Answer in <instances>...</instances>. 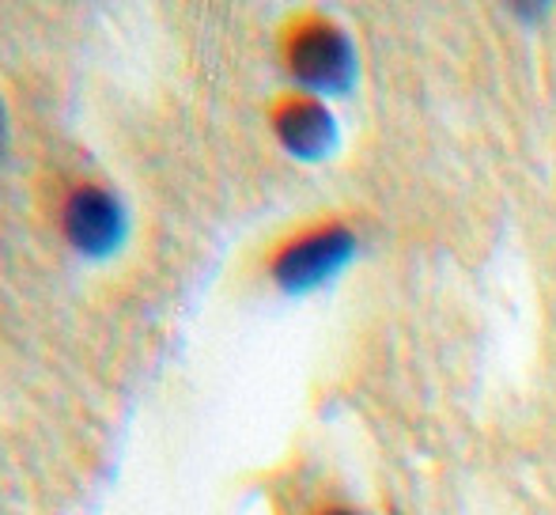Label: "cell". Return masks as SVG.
I'll use <instances>...</instances> for the list:
<instances>
[{"label": "cell", "instance_id": "cell-2", "mask_svg": "<svg viewBox=\"0 0 556 515\" xmlns=\"http://www.w3.org/2000/svg\"><path fill=\"white\" fill-rule=\"evenodd\" d=\"M352 254H356V236L344 224H326V228L292 239L273 258V280L285 292H307V288L326 285L333 273H341Z\"/></svg>", "mask_w": 556, "mask_h": 515}, {"label": "cell", "instance_id": "cell-6", "mask_svg": "<svg viewBox=\"0 0 556 515\" xmlns=\"http://www.w3.org/2000/svg\"><path fill=\"white\" fill-rule=\"evenodd\" d=\"M326 515H356V512H344V508H333V512H326Z\"/></svg>", "mask_w": 556, "mask_h": 515}, {"label": "cell", "instance_id": "cell-3", "mask_svg": "<svg viewBox=\"0 0 556 515\" xmlns=\"http://www.w3.org/2000/svg\"><path fill=\"white\" fill-rule=\"evenodd\" d=\"M65 236L76 251L88 258L114 254L125 236V213L114 193L99 190V186L76 190L65 205Z\"/></svg>", "mask_w": 556, "mask_h": 515}, {"label": "cell", "instance_id": "cell-1", "mask_svg": "<svg viewBox=\"0 0 556 515\" xmlns=\"http://www.w3.org/2000/svg\"><path fill=\"white\" fill-rule=\"evenodd\" d=\"M288 68L311 91H344L356 76V50L330 20H303L288 38Z\"/></svg>", "mask_w": 556, "mask_h": 515}, {"label": "cell", "instance_id": "cell-5", "mask_svg": "<svg viewBox=\"0 0 556 515\" xmlns=\"http://www.w3.org/2000/svg\"><path fill=\"white\" fill-rule=\"evenodd\" d=\"M4 133H8V126H4V106H0V148H4Z\"/></svg>", "mask_w": 556, "mask_h": 515}, {"label": "cell", "instance_id": "cell-4", "mask_svg": "<svg viewBox=\"0 0 556 515\" xmlns=\"http://www.w3.org/2000/svg\"><path fill=\"white\" fill-rule=\"evenodd\" d=\"M273 129H277L280 145L300 160H318L337 140L333 114L318 99H285L273 114Z\"/></svg>", "mask_w": 556, "mask_h": 515}]
</instances>
